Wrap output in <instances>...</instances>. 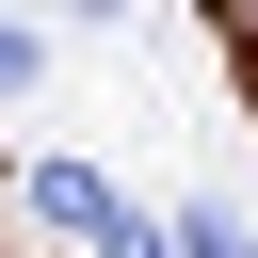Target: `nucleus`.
I'll use <instances>...</instances> for the list:
<instances>
[{"label":"nucleus","instance_id":"f257e3e1","mask_svg":"<svg viewBox=\"0 0 258 258\" xmlns=\"http://www.w3.org/2000/svg\"><path fill=\"white\" fill-rule=\"evenodd\" d=\"M32 210H48V226H81V242H113V177H81V161H48V177H32Z\"/></svg>","mask_w":258,"mask_h":258},{"label":"nucleus","instance_id":"f03ea898","mask_svg":"<svg viewBox=\"0 0 258 258\" xmlns=\"http://www.w3.org/2000/svg\"><path fill=\"white\" fill-rule=\"evenodd\" d=\"M0 81H32V32H16V16H0Z\"/></svg>","mask_w":258,"mask_h":258}]
</instances>
